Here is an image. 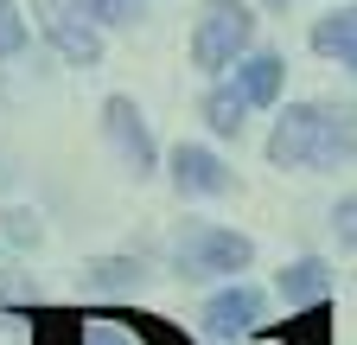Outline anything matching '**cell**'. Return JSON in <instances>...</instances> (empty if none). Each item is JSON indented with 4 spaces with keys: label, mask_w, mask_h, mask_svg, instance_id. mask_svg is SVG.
<instances>
[{
    "label": "cell",
    "mask_w": 357,
    "mask_h": 345,
    "mask_svg": "<svg viewBox=\"0 0 357 345\" xmlns=\"http://www.w3.org/2000/svg\"><path fill=\"white\" fill-rule=\"evenodd\" d=\"M26 45H32V26H26V13H20V0H0V64L20 58Z\"/></svg>",
    "instance_id": "obj_13"
},
{
    "label": "cell",
    "mask_w": 357,
    "mask_h": 345,
    "mask_svg": "<svg viewBox=\"0 0 357 345\" xmlns=\"http://www.w3.org/2000/svg\"><path fill=\"white\" fill-rule=\"evenodd\" d=\"M230 83L243 90L249 109H275V103L287 96V58L268 52V45H249V52L230 64Z\"/></svg>",
    "instance_id": "obj_8"
},
{
    "label": "cell",
    "mask_w": 357,
    "mask_h": 345,
    "mask_svg": "<svg viewBox=\"0 0 357 345\" xmlns=\"http://www.w3.org/2000/svg\"><path fill=\"white\" fill-rule=\"evenodd\" d=\"M255 263V237L230 224H185L172 243V275L178 281H230Z\"/></svg>",
    "instance_id": "obj_2"
},
{
    "label": "cell",
    "mask_w": 357,
    "mask_h": 345,
    "mask_svg": "<svg viewBox=\"0 0 357 345\" xmlns=\"http://www.w3.org/2000/svg\"><path fill=\"white\" fill-rule=\"evenodd\" d=\"M281 109V103H275ZM357 160V103H287L268 128V166L275 172H338Z\"/></svg>",
    "instance_id": "obj_1"
},
{
    "label": "cell",
    "mask_w": 357,
    "mask_h": 345,
    "mask_svg": "<svg viewBox=\"0 0 357 345\" xmlns=\"http://www.w3.org/2000/svg\"><path fill=\"white\" fill-rule=\"evenodd\" d=\"M38 32H45V45H52L64 64H102V32L89 26L70 0H38Z\"/></svg>",
    "instance_id": "obj_6"
},
{
    "label": "cell",
    "mask_w": 357,
    "mask_h": 345,
    "mask_svg": "<svg viewBox=\"0 0 357 345\" xmlns=\"http://www.w3.org/2000/svg\"><path fill=\"white\" fill-rule=\"evenodd\" d=\"M275 294H281L287 314L319 307V300H332V263L326 256H294V263L281 269V281H275Z\"/></svg>",
    "instance_id": "obj_10"
},
{
    "label": "cell",
    "mask_w": 357,
    "mask_h": 345,
    "mask_svg": "<svg viewBox=\"0 0 357 345\" xmlns=\"http://www.w3.org/2000/svg\"><path fill=\"white\" fill-rule=\"evenodd\" d=\"M166 179H172L178 198H223V192L236 186V172H230V160H223L217 147H204V141H178V147L166 154Z\"/></svg>",
    "instance_id": "obj_5"
},
{
    "label": "cell",
    "mask_w": 357,
    "mask_h": 345,
    "mask_svg": "<svg viewBox=\"0 0 357 345\" xmlns=\"http://www.w3.org/2000/svg\"><path fill=\"white\" fill-rule=\"evenodd\" d=\"M332 230H338L344 249H357V192H344V198L332 205Z\"/></svg>",
    "instance_id": "obj_15"
},
{
    "label": "cell",
    "mask_w": 357,
    "mask_h": 345,
    "mask_svg": "<svg viewBox=\"0 0 357 345\" xmlns=\"http://www.w3.org/2000/svg\"><path fill=\"white\" fill-rule=\"evenodd\" d=\"M249 45H255V13L243 0H204L198 7V20H192V71L223 77Z\"/></svg>",
    "instance_id": "obj_3"
},
{
    "label": "cell",
    "mask_w": 357,
    "mask_h": 345,
    "mask_svg": "<svg viewBox=\"0 0 357 345\" xmlns=\"http://www.w3.org/2000/svg\"><path fill=\"white\" fill-rule=\"evenodd\" d=\"M102 135H109L115 160L134 172V179H153L160 172V141H153V128H147V115H141L134 96H109L102 103Z\"/></svg>",
    "instance_id": "obj_4"
},
{
    "label": "cell",
    "mask_w": 357,
    "mask_h": 345,
    "mask_svg": "<svg viewBox=\"0 0 357 345\" xmlns=\"http://www.w3.org/2000/svg\"><path fill=\"white\" fill-rule=\"evenodd\" d=\"M70 7L96 32H115V26H134V7H141V0H70Z\"/></svg>",
    "instance_id": "obj_12"
},
{
    "label": "cell",
    "mask_w": 357,
    "mask_h": 345,
    "mask_svg": "<svg viewBox=\"0 0 357 345\" xmlns=\"http://www.w3.org/2000/svg\"><path fill=\"white\" fill-rule=\"evenodd\" d=\"M306 45L319 52V58H332V64H344V71L357 77V0H338V7H326L319 20H312Z\"/></svg>",
    "instance_id": "obj_9"
},
{
    "label": "cell",
    "mask_w": 357,
    "mask_h": 345,
    "mask_svg": "<svg viewBox=\"0 0 357 345\" xmlns=\"http://www.w3.org/2000/svg\"><path fill=\"white\" fill-rule=\"evenodd\" d=\"M77 345H141V320H134V332L115 326V320H96V326H83V332H77Z\"/></svg>",
    "instance_id": "obj_14"
},
{
    "label": "cell",
    "mask_w": 357,
    "mask_h": 345,
    "mask_svg": "<svg viewBox=\"0 0 357 345\" xmlns=\"http://www.w3.org/2000/svg\"><path fill=\"white\" fill-rule=\"evenodd\" d=\"M198 115H204V128H211L217 141H243V128H249L255 109L243 103V90H236L230 77H217L211 90H204V103H198Z\"/></svg>",
    "instance_id": "obj_11"
},
{
    "label": "cell",
    "mask_w": 357,
    "mask_h": 345,
    "mask_svg": "<svg viewBox=\"0 0 357 345\" xmlns=\"http://www.w3.org/2000/svg\"><path fill=\"white\" fill-rule=\"evenodd\" d=\"M261 314H268V294L255 281L230 275V288H217L204 300V332H217V339H249V332H261Z\"/></svg>",
    "instance_id": "obj_7"
}]
</instances>
